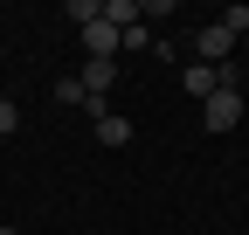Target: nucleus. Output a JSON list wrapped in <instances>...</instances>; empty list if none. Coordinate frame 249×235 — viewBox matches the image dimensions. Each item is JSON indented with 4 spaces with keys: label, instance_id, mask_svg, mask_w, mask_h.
Here are the masks:
<instances>
[{
    "label": "nucleus",
    "instance_id": "nucleus-3",
    "mask_svg": "<svg viewBox=\"0 0 249 235\" xmlns=\"http://www.w3.org/2000/svg\"><path fill=\"white\" fill-rule=\"evenodd\" d=\"M76 76H83V90H90V97H111V83H118V63H111V55H90V63H83Z\"/></svg>",
    "mask_w": 249,
    "mask_h": 235
},
{
    "label": "nucleus",
    "instance_id": "nucleus-4",
    "mask_svg": "<svg viewBox=\"0 0 249 235\" xmlns=\"http://www.w3.org/2000/svg\"><path fill=\"white\" fill-rule=\"evenodd\" d=\"M83 49H90V55H111V63H118L124 28H111V21H90V28H83Z\"/></svg>",
    "mask_w": 249,
    "mask_h": 235
},
{
    "label": "nucleus",
    "instance_id": "nucleus-2",
    "mask_svg": "<svg viewBox=\"0 0 249 235\" xmlns=\"http://www.w3.org/2000/svg\"><path fill=\"white\" fill-rule=\"evenodd\" d=\"M194 49H201V63L214 69V63H222V55L235 49V28H229V21H208V28H201V35H194Z\"/></svg>",
    "mask_w": 249,
    "mask_h": 235
},
{
    "label": "nucleus",
    "instance_id": "nucleus-11",
    "mask_svg": "<svg viewBox=\"0 0 249 235\" xmlns=\"http://www.w3.org/2000/svg\"><path fill=\"white\" fill-rule=\"evenodd\" d=\"M242 111H249V90H242Z\"/></svg>",
    "mask_w": 249,
    "mask_h": 235
},
{
    "label": "nucleus",
    "instance_id": "nucleus-1",
    "mask_svg": "<svg viewBox=\"0 0 249 235\" xmlns=\"http://www.w3.org/2000/svg\"><path fill=\"white\" fill-rule=\"evenodd\" d=\"M235 118H249V111H242V97L229 90V83H222V90H214V97L201 104V125H208V132H229Z\"/></svg>",
    "mask_w": 249,
    "mask_h": 235
},
{
    "label": "nucleus",
    "instance_id": "nucleus-5",
    "mask_svg": "<svg viewBox=\"0 0 249 235\" xmlns=\"http://www.w3.org/2000/svg\"><path fill=\"white\" fill-rule=\"evenodd\" d=\"M180 83H187V90H194V97L208 104L214 90H222V69H208V63H187V69H180Z\"/></svg>",
    "mask_w": 249,
    "mask_h": 235
},
{
    "label": "nucleus",
    "instance_id": "nucleus-6",
    "mask_svg": "<svg viewBox=\"0 0 249 235\" xmlns=\"http://www.w3.org/2000/svg\"><path fill=\"white\" fill-rule=\"evenodd\" d=\"M97 145H132V118H97Z\"/></svg>",
    "mask_w": 249,
    "mask_h": 235
},
{
    "label": "nucleus",
    "instance_id": "nucleus-10",
    "mask_svg": "<svg viewBox=\"0 0 249 235\" xmlns=\"http://www.w3.org/2000/svg\"><path fill=\"white\" fill-rule=\"evenodd\" d=\"M14 132H21V111H14V104H7V97H0V145H7V138H14Z\"/></svg>",
    "mask_w": 249,
    "mask_h": 235
},
{
    "label": "nucleus",
    "instance_id": "nucleus-8",
    "mask_svg": "<svg viewBox=\"0 0 249 235\" xmlns=\"http://www.w3.org/2000/svg\"><path fill=\"white\" fill-rule=\"evenodd\" d=\"M70 21H76V35H83L90 21H104V0H70Z\"/></svg>",
    "mask_w": 249,
    "mask_h": 235
},
{
    "label": "nucleus",
    "instance_id": "nucleus-7",
    "mask_svg": "<svg viewBox=\"0 0 249 235\" xmlns=\"http://www.w3.org/2000/svg\"><path fill=\"white\" fill-rule=\"evenodd\" d=\"M104 21L111 28H139L145 14H139V0H104Z\"/></svg>",
    "mask_w": 249,
    "mask_h": 235
},
{
    "label": "nucleus",
    "instance_id": "nucleus-9",
    "mask_svg": "<svg viewBox=\"0 0 249 235\" xmlns=\"http://www.w3.org/2000/svg\"><path fill=\"white\" fill-rule=\"evenodd\" d=\"M55 104H70V111H83V76H62V83H55Z\"/></svg>",
    "mask_w": 249,
    "mask_h": 235
}]
</instances>
